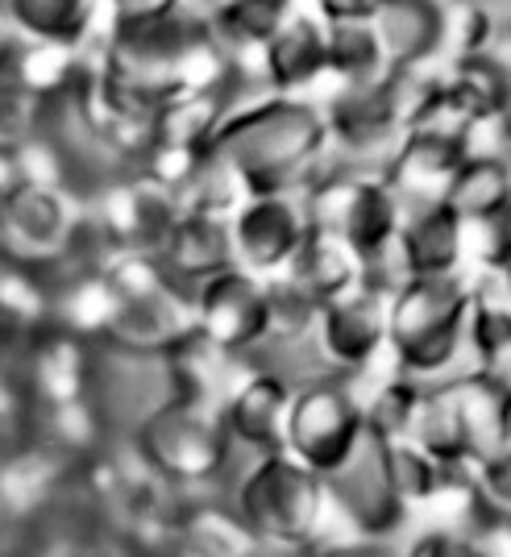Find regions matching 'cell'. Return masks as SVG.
I'll return each instance as SVG.
<instances>
[{"label":"cell","instance_id":"obj_1","mask_svg":"<svg viewBox=\"0 0 511 557\" xmlns=\"http://www.w3.org/2000/svg\"><path fill=\"white\" fill-rule=\"evenodd\" d=\"M209 154L229 166L250 196L254 191H300L312 166L328 154L325 104L287 92L237 104L221 121Z\"/></svg>","mask_w":511,"mask_h":557},{"label":"cell","instance_id":"obj_2","mask_svg":"<svg viewBox=\"0 0 511 557\" xmlns=\"http://www.w3.org/2000/svg\"><path fill=\"white\" fill-rule=\"evenodd\" d=\"M312 233L308 191H254L229 216L233 262L262 278L287 275Z\"/></svg>","mask_w":511,"mask_h":557},{"label":"cell","instance_id":"obj_3","mask_svg":"<svg viewBox=\"0 0 511 557\" xmlns=\"http://www.w3.org/2000/svg\"><path fill=\"white\" fill-rule=\"evenodd\" d=\"M196 329L229 354L250 358L275 329V304H271V278L254 275L246 267H225L204 278L196 292Z\"/></svg>","mask_w":511,"mask_h":557},{"label":"cell","instance_id":"obj_4","mask_svg":"<svg viewBox=\"0 0 511 557\" xmlns=\"http://www.w3.org/2000/svg\"><path fill=\"white\" fill-rule=\"evenodd\" d=\"M465 321V304L453 283L437 278H412L403 292H396L391 308V342L399 362L408 371H437L458 346V333Z\"/></svg>","mask_w":511,"mask_h":557},{"label":"cell","instance_id":"obj_5","mask_svg":"<svg viewBox=\"0 0 511 557\" xmlns=\"http://www.w3.org/2000/svg\"><path fill=\"white\" fill-rule=\"evenodd\" d=\"M362 433H366V412L349 399L346 387L312 383L300 395H291L283 449L291 458H300L308 470L333 474L353 454V445H358Z\"/></svg>","mask_w":511,"mask_h":557},{"label":"cell","instance_id":"obj_6","mask_svg":"<svg viewBox=\"0 0 511 557\" xmlns=\"http://www.w3.org/2000/svg\"><path fill=\"white\" fill-rule=\"evenodd\" d=\"M138 433L146 454L171 474H209V470L225 462V454L233 449L225 412L216 404L184 399V395L163 404Z\"/></svg>","mask_w":511,"mask_h":557},{"label":"cell","instance_id":"obj_7","mask_svg":"<svg viewBox=\"0 0 511 557\" xmlns=\"http://www.w3.org/2000/svg\"><path fill=\"white\" fill-rule=\"evenodd\" d=\"M71 205L59 184L25 180L0 200V258L50 262L71 242Z\"/></svg>","mask_w":511,"mask_h":557},{"label":"cell","instance_id":"obj_8","mask_svg":"<svg viewBox=\"0 0 511 557\" xmlns=\"http://www.w3.org/2000/svg\"><path fill=\"white\" fill-rule=\"evenodd\" d=\"M316 470H308L300 458H291L287 449L262 454L250 470L246 487H241V508L254 520L262 533L271 536H296L308 529L312 511H316Z\"/></svg>","mask_w":511,"mask_h":557},{"label":"cell","instance_id":"obj_9","mask_svg":"<svg viewBox=\"0 0 511 557\" xmlns=\"http://www.w3.org/2000/svg\"><path fill=\"white\" fill-rule=\"evenodd\" d=\"M159 267L187 292H196L204 278L233 267L229 216L184 209L159 242Z\"/></svg>","mask_w":511,"mask_h":557},{"label":"cell","instance_id":"obj_10","mask_svg":"<svg viewBox=\"0 0 511 557\" xmlns=\"http://www.w3.org/2000/svg\"><path fill=\"white\" fill-rule=\"evenodd\" d=\"M0 13L25 47L88 50L100 42L109 9L104 0H0Z\"/></svg>","mask_w":511,"mask_h":557},{"label":"cell","instance_id":"obj_11","mask_svg":"<svg viewBox=\"0 0 511 557\" xmlns=\"http://www.w3.org/2000/svg\"><path fill=\"white\" fill-rule=\"evenodd\" d=\"M262 79L271 92L303 96L328 75V22L321 13H291L287 25L258 54Z\"/></svg>","mask_w":511,"mask_h":557},{"label":"cell","instance_id":"obj_12","mask_svg":"<svg viewBox=\"0 0 511 557\" xmlns=\"http://www.w3.org/2000/svg\"><path fill=\"white\" fill-rule=\"evenodd\" d=\"M391 333V312L383 308V296L362 283V292H346L337 300H328L316 317V337L328 354L333 367H362L371 358L378 342Z\"/></svg>","mask_w":511,"mask_h":557},{"label":"cell","instance_id":"obj_13","mask_svg":"<svg viewBox=\"0 0 511 557\" xmlns=\"http://www.w3.org/2000/svg\"><path fill=\"white\" fill-rule=\"evenodd\" d=\"M296 9V0H204L212 38L229 59H258Z\"/></svg>","mask_w":511,"mask_h":557},{"label":"cell","instance_id":"obj_14","mask_svg":"<svg viewBox=\"0 0 511 557\" xmlns=\"http://www.w3.org/2000/svg\"><path fill=\"white\" fill-rule=\"evenodd\" d=\"M371 25L391 67H420L445 38V13L433 0H378Z\"/></svg>","mask_w":511,"mask_h":557},{"label":"cell","instance_id":"obj_15","mask_svg":"<svg viewBox=\"0 0 511 557\" xmlns=\"http://www.w3.org/2000/svg\"><path fill=\"white\" fill-rule=\"evenodd\" d=\"M391 71L371 22H328V75L341 88L374 84Z\"/></svg>","mask_w":511,"mask_h":557},{"label":"cell","instance_id":"obj_16","mask_svg":"<svg viewBox=\"0 0 511 557\" xmlns=\"http://www.w3.org/2000/svg\"><path fill=\"white\" fill-rule=\"evenodd\" d=\"M445 200L453 205L458 216H495L511 200L508 163H499L495 154L490 159H465Z\"/></svg>","mask_w":511,"mask_h":557},{"label":"cell","instance_id":"obj_17","mask_svg":"<svg viewBox=\"0 0 511 557\" xmlns=\"http://www.w3.org/2000/svg\"><path fill=\"white\" fill-rule=\"evenodd\" d=\"M42 100L47 96L29 88L22 75L0 79V150L22 154L29 141L42 129Z\"/></svg>","mask_w":511,"mask_h":557},{"label":"cell","instance_id":"obj_18","mask_svg":"<svg viewBox=\"0 0 511 557\" xmlns=\"http://www.w3.org/2000/svg\"><path fill=\"white\" fill-rule=\"evenodd\" d=\"M25 42L17 38V29L9 25V17L0 13V79L4 75H17V63H22Z\"/></svg>","mask_w":511,"mask_h":557},{"label":"cell","instance_id":"obj_19","mask_svg":"<svg viewBox=\"0 0 511 557\" xmlns=\"http://www.w3.org/2000/svg\"><path fill=\"white\" fill-rule=\"evenodd\" d=\"M116 4H125V0H104V9H116Z\"/></svg>","mask_w":511,"mask_h":557}]
</instances>
